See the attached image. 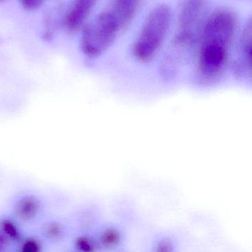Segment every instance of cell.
Here are the masks:
<instances>
[{
	"label": "cell",
	"instance_id": "obj_1",
	"mask_svg": "<svg viewBox=\"0 0 252 252\" xmlns=\"http://www.w3.org/2000/svg\"><path fill=\"white\" fill-rule=\"evenodd\" d=\"M236 29L237 18L228 10H218L206 20L197 60V74L203 82H214L225 71Z\"/></svg>",
	"mask_w": 252,
	"mask_h": 252
},
{
	"label": "cell",
	"instance_id": "obj_2",
	"mask_svg": "<svg viewBox=\"0 0 252 252\" xmlns=\"http://www.w3.org/2000/svg\"><path fill=\"white\" fill-rule=\"evenodd\" d=\"M171 20L172 11L166 5L156 7L149 14L132 48L138 61L147 63L154 58L166 38Z\"/></svg>",
	"mask_w": 252,
	"mask_h": 252
},
{
	"label": "cell",
	"instance_id": "obj_3",
	"mask_svg": "<svg viewBox=\"0 0 252 252\" xmlns=\"http://www.w3.org/2000/svg\"><path fill=\"white\" fill-rule=\"evenodd\" d=\"M122 31L125 29L120 20L110 8L85 26L81 49L88 57H99L111 46Z\"/></svg>",
	"mask_w": 252,
	"mask_h": 252
},
{
	"label": "cell",
	"instance_id": "obj_4",
	"mask_svg": "<svg viewBox=\"0 0 252 252\" xmlns=\"http://www.w3.org/2000/svg\"><path fill=\"white\" fill-rule=\"evenodd\" d=\"M206 0H182L178 18V34L175 42L178 45L191 43L197 26L201 20Z\"/></svg>",
	"mask_w": 252,
	"mask_h": 252
},
{
	"label": "cell",
	"instance_id": "obj_5",
	"mask_svg": "<svg viewBox=\"0 0 252 252\" xmlns=\"http://www.w3.org/2000/svg\"><path fill=\"white\" fill-rule=\"evenodd\" d=\"M97 2L98 0H73L64 18L67 30L74 33L83 28Z\"/></svg>",
	"mask_w": 252,
	"mask_h": 252
},
{
	"label": "cell",
	"instance_id": "obj_6",
	"mask_svg": "<svg viewBox=\"0 0 252 252\" xmlns=\"http://www.w3.org/2000/svg\"><path fill=\"white\" fill-rule=\"evenodd\" d=\"M16 218L24 222H32L42 212V200L33 194L26 193L19 196L13 205Z\"/></svg>",
	"mask_w": 252,
	"mask_h": 252
},
{
	"label": "cell",
	"instance_id": "obj_7",
	"mask_svg": "<svg viewBox=\"0 0 252 252\" xmlns=\"http://www.w3.org/2000/svg\"><path fill=\"white\" fill-rule=\"evenodd\" d=\"M142 0H114L110 9L126 29L135 19L139 11Z\"/></svg>",
	"mask_w": 252,
	"mask_h": 252
},
{
	"label": "cell",
	"instance_id": "obj_8",
	"mask_svg": "<svg viewBox=\"0 0 252 252\" xmlns=\"http://www.w3.org/2000/svg\"><path fill=\"white\" fill-rule=\"evenodd\" d=\"M252 21L249 20L243 30L240 42V59L236 69L240 73H252Z\"/></svg>",
	"mask_w": 252,
	"mask_h": 252
},
{
	"label": "cell",
	"instance_id": "obj_9",
	"mask_svg": "<svg viewBox=\"0 0 252 252\" xmlns=\"http://www.w3.org/2000/svg\"><path fill=\"white\" fill-rule=\"evenodd\" d=\"M0 231L6 236L13 245H17L23 237L20 224L17 220L11 217L0 218Z\"/></svg>",
	"mask_w": 252,
	"mask_h": 252
},
{
	"label": "cell",
	"instance_id": "obj_10",
	"mask_svg": "<svg viewBox=\"0 0 252 252\" xmlns=\"http://www.w3.org/2000/svg\"><path fill=\"white\" fill-rule=\"evenodd\" d=\"M16 246L20 252H40L43 249L42 240L34 235H23Z\"/></svg>",
	"mask_w": 252,
	"mask_h": 252
},
{
	"label": "cell",
	"instance_id": "obj_11",
	"mask_svg": "<svg viewBox=\"0 0 252 252\" xmlns=\"http://www.w3.org/2000/svg\"><path fill=\"white\" fill-rule=\"evenodd\" d=\"M44 236L51 241L62 240L65 234V227L58 221H51L44 225L42 229Z\"/></svg>",
	"mask_w": 252,
	"mask_h": 252
},
{
	"label": "cell",
	"instance_id": "obj_12",
	"mask_svg": "<svg viewBox=\"0 0 252 252\" xmlns=\"http://www.w3.org/2000/svg\"><path fill=\"white\" fill-rule=\"evenodd\" d=\"M121 241V234L119 230L114 228L104 229L98 237V246L105 248H113L117 246Z\"/></svg>",
	"mask_w": 252,
	"mask_h": 252
},
{
	"label": "cell",
	"instance_id": "obj_13",
	"mask_svg": "<svg viewBox=\"0 0 252 252\" xmlns=\"http://www.w3.org/2000/svg\"><path fill=\"white\" fill-rule=\"evenodd\" d=\"M98 246L96 240L88 235L77 236L73 241V247L78 252H93Z\"/></svg>",
	"mask_w": 252,
	"mask_h": 252
},
{
	"label": "cell",
	"instance_id": "obj_14",
	"mask_svg": "<svg viewBox=\"0 0 252 252\" xmlns=\"http://www.w3.org/2000/svg\"><path fill=\"white\" fill-rule=\"evenodd\" d=\"M46 0H20L25 9L29 11H36L44 5Z\"/></svg>",
	"mask_w": 252,
	"mask_h": 252
},
{
	"label": "cell",
	"instance_id": "obj_15",
	"mask_svg": "<svg viewBox=\"0 0 252 252\" xmlns=\"http://www.w3.org/2000/svg\"><path fill=\"white\" fill-rule=\"evenodd\" d=\"M13 245L6 236L0 231V252H5L8 250V248Z\"/></svg>",
	"mask_w": 252,
	"mask_h": 252
},
{
	"label": "cell",
	"instance_id": "obj_16",
	"mask_svg": "<svg viewBox=\"0 0 252 252\" xmlns=\"http://www.w3.org/2000/svg\"><path fill=\"white\" fill-rule=\"evenodd\" d=\"M158 246V248H160V249H158L159 251H163V252H164V251L170 250V249H169V247H170L169 243H166V242L165 241L160 242Z\"/></svg>",
	"mask_w": 252,
	"mask_h": 252
},
{
	"label": "cell",
	"instance_id": "obj_17",
	"mask_svg": "<svg viewBox=\"0 0 252 252\" xmlns=\"http://www.w3.org/2000/svg\"><path fill=\"white\" fill-rule=\"evenodd\" d=\"M7 0H0V3H2V2H5Z\"/></svg>",
	"mask_w": 252,
	"mask_h": 252
}]
</instances>
